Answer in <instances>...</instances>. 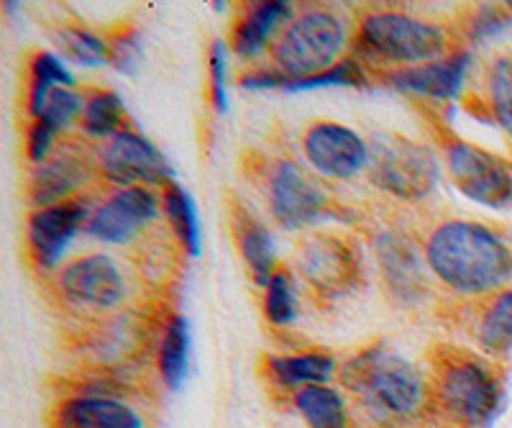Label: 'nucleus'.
Here are the masks:
<instances>
[{"label": "nucleus", "instance_id": "1", "mask_svg": "<svg viewBox=\"0 0 512 428\" xmlns=\"http://www.w3.org/2000/svg\"><path fill=\"white\" fill-rule=\"evenodd\" d=\"M425 262L448 290L495 295L512 282V241L497 226L472 218H448L425 239Z\"/></svg>", "mask_w": 512, "mask_h": 428}, {"label": "nucleus", "instance_id": "2", "mask_svg": "<svg viewBox=\"0 0 512 428\" xmlns=\"http://www.w3.org/2000/svg\"><path fill=\"white\" fill-rule=\"evenodd\" d=\"M431 362V403L443 418L459 428H484L492 423L502 405V370L495 359L438 344L428 354Z\"/></svg>", "mask_w": 512, "mask_h": 428}, {"label": "nucleus", "instance_id": "3", "mask_svg": "<svg viewBox=\"0 0 512 428\" xmlns=\"http://www.w3.org/2000/svg\"><path fill=\"white\" fill-rule=\"evenodd\" d=\"M354 47L382 65L415 67L456 52L446 26L405 11H364L356 24Z\"/></svg>", "mask_w": 512, "mask_h": 428}, {"label": "nucleus", "instance_id": "4", "mask_svg": "<svg viewBox=\"0 0 512 428\" xmlns=\"http://www.w3.org/2000/svg\"><path fill=\"white\" fill-rule=\"evenodd\" d=\"M341 380L351 393L372 400L379 411L395 418L418 416L431 400L428 380L382 341L354 354L341 370Z\"/></svg>", "mask_w": 512, "mask_h": 428}, {"label": "nucleus", "instance_id": "5", "mask_svg": "<svg viewBox=\"0 0 512 428\" xmlns=\"http://www.w3.org/2000/svg\"><path fill=\"white\" fill-rule=\"evenodd\" d=\"M346 49V24L333 11H305L272 44V67L287 80L331 70Z\"/></svg>", "mask_w": 512, "mask_h": 428}, {"label": "nucleus", "instance_id": "6", "mask_svg": "<svg viewBox=\"0 0 512 428\" xmlns=\"http://www.w3.org/2000/svg\"><path fill=\"white\" fill-rule=\"evenodd\" d=\"M441 152L451 185L479 206L505 211L512 206V159L441 129Z\"/></svg>", "mask_w": 512, "mask_h": 428}, {"label": "nucleus", "instance_id": "7", "mask_svg": "<svg viewBox=\"0 0 512 428\" xmlns=\"http://www.w3.org/2000/svg\"><path fill=\"white\" fill-rule=\"evenodd\" d=\"M369 177L384 193L423 200L436 190L438 162L428 147L390 131L379 134L369 147Z\"/></svg>", "mask_w": 512, "mask_h": 428}, {"label": "nucleus", "instance_id": "8", "mask_svg": "<svg viewBox=\"0 0 512 428\" xmlns=\"http://www.w3.org/2000/svg\"><path fill=\"white\" fill-rule=\"evenodd\" d=\"M297 270L323 298H344L361 285V254L354 241L315 231L297 247Z\"/></svg>", "mask_w": 512, "mask_h": 428}, {"label": "nucleus", "instance_id": "9", "mask_svg": "<svg viewBox=\"0 0 512 428\" xmlns=\"http://www.w3.org/2000/svg\"><path fill=\"white\" fill-rule=\"evenodd\" d=\"M267 198L269 211L282 229H303L308 223L333 216L331 200L323 188L292 159H277L269 167Z\"/></svg>", "mask_w": 512, "mask_h": 428}, {"label": "nucleus", "instance_id": "10", "mask_svg": "<svg viewBox=\"0 0 512 428\" xmlns=\"http://www.w3.org/2000/svg\"><path fill=\"white\" fill-rule=\"evenodd\" d=\"M98 159L103 175L121 188H136V185L164 188L167 182H172V167L167 159L134 126H126L105 141Z\"/></svg>", "mask_w": 512, "mask_h": 428}, {"label": "nucleus", "instance_id": "11", "mask_svg": "<svg viewBox=\"0 0 512 428\" xmlns=\"http://www.w3.org/2000/svg\"><path fill=\"white\" fill-rule=\"evenodd\" d=\"M303 154L328 180H349L369 165L367 141L336 121H313L303 134Z\"/></svg>", "mask_w": 512, "mask_h": 428}, {"label": "nucleus", "instance_id": "12", "mask_svg": "<svg viewBox=\"0 0 512 428\" xmlns=\"http://www.w3.org/2000/svg\"><path fill=\"white\" fill-rule=\"evenodd\" d=\"M162 198L146 185L121 188L116 195L105 200L103 206L90 216L88 234L105 244H123L149 226L159 216Z\"/></svg>", "mask_w": 512, "mask_h": 428}, {"label": "nucleus", "instance_id": "13", "mask_svg": "<svg viewBox=\"0 0 512 428\" xmlns=\"http://www.w3.org/2000/svg\"><path fill=\"white\" fill-rule=\"evenodd\" d=\"M59 288L67 300L95 311L116 308L126 295L121 270L108 254H90L64 264L59 272Z\"/></svg>", "mask_w": 512, "mask_h": 428}, {"label": "nucleus", "instance_id": "14", "mask_svg": "<svg viewBox=\"0 0 512 428\" xmlns=\"http://www.w3.org/2000/svg\"><path fill=\"white\" fill-rule=\"evenodd\" d=\"M88 221V206L80 198L62 200L57 206L36 208L29 218V229H26L29 252L34 262L44 270L54 267L72 236L82 226H88Z\"/></svg>", "mask_w": 512, "mask_h": 428}, {"label": "nucleus", "instance_id": "15", "mask_svg": "<svg viewBox=\"0 0 512 428\" xmlns=\"http://www.w3.org/2000/svg\"><path fill=\"white\" fill-rule=\"evenodd\" d=\"M472 65V52L469 49H456L448 57L436 59V62H425L415 67H397L392 72H384L382 83L400 93L423 95L433 100L456 98L464 85V77Z\"/></svg>", "mask_w": 512, "mask_h": 428}, {"label": "nucleus", "instance_id": "16", "mask_svg": "<svg viewBox=\"0 0 512 428\" xmlns=\"http://www.w3.org/2000/svg\"><path fill=\"white\" fill-rule=\"evenodd\" d=\"M52 428H144L139 411L105 395H75L59 400L49 416Z\"/></svg>", "mask_w": 512, "mask_h": 428}, {"label": "nucleus", "instance_id": "17", "mask_svg": "<svg viewBox=\"0 0 512 428\" xmlns=\"http://www.w3.org/2000/svg\"><path fill=\"white\" fill-rule=\"evenodd\" d=\"M88 170V159L82 154L59 149L54 157L44 159L29 175L26 190H29L31 203L47 208L57 206L62 200H70L72 193L85 185V177L90 175Z\"/></svg>", "mask_w": 512, "mask_h": 428}, {"label": "nucleus", "instance_id": "18", "mask_svg": "<svg viewBox=\"0 0 512 428\" xmlns=\"http://www.w3.org/2000/svg\"><path fill=\"white\" fill-rule=\"evenodd\" d=\"M228 226H231L233 244L239 249L246 267H249L254 282L267 285L272 272L277 270V264H274V244L272 236H269V229L236 198L228 200Z\"/></svg>", "mask_w": 512, "mask_h": 428}, {"label": "nucleus", "instance_id": "19", "mask_svg": "<svg viewBox=\"0 0 512 428\" xmlns=\"http://www.w3.org/2000/svg\"><path fill=\"white\" fill-rule=\"evenodd\" d=\"M292 16L290 3L282 0H269V3H249L241 6L231 24V34H228V47L233 54L241 59H251L262 52L269 44L280 24H285Z\"/></svg>", "mask_w": 512, "mask_h": 428}, {"label": "nucleus", "instance_id": "20", "mask_svg": "<svg viewBox=\"0 0 512 428\" xmlns=\"http://www.w3.org/2000/svg\"><path fill=\"white\" fill-rule=\"evenodd\" d=\"M264 375L287 390L328 385V380L336 375V357L326 349H308L300 354H267Z\"/></svg>", "mask_w": 512, "mask_h": 428}, {"label": "nucleus", "instance_id": "21", "mask_svg": "<svg viewBox=\"0 0 512 428\" xmlns=\"http://www.w3.org/2000/svg\"><path fill=\"white\" fill-rule=\"evenodd\" d=\"M382 275L390 282L392 293L402 300L420 298L425 288V277L420 270V259L415 247L400 234H384L377 241Z\"/></svg>", "mask_w": 512, "mask_h": 428}, {"label": "nucleus", "instance_id": "22", "mask_svg": "<svg viewBox=\"0 0 512 428\" xmlns=\"http://www.w3.org/2000/svg\"><path fill=\"white\" fill-rule=\"evenodd\" d=\"M474 339L484 357L505 359L512 354V288L487 295L474 318Z\"/></svg>", "mask_w": 512, "mask_h": 428}, {"label": "nucleus", "instance_id": "23", "mask_svg": "<svg viewBox=\"0 0 512 428\" xmlns=\"http://www.w3.org/2000/svg\"><path fill=\"white\" fill-rule=\"evenodd\" d=\"M297 413L308 428H351L349 411L338 390L328 385H308L292 395Z\"/></svg>", "mask_w": 512, "mask_h": 428}, {"label": "nucleus", "instance_id": "24", "mask_svg": "<svg viewBox=\"0 0 512 428\" xmlns=\"http://www.w3.org/2000/svg\"><path fill=\"white\" fill-rule=\"evenodd\" d=\"M162 208L167 216L169 226L180 239L182 249L190 257L200 254V226H198V213H195V203H192L190 193L177 182H167L162 188Z\"/></svg>", "mask_w": 512, "mask_h": 428}, {"label": "nucleus", "instance_id": "25", "mask_svg": "<svg viewBox=\"0 0 512 428\" xmlns=\"http://www.w3.org/2000/svg\"><path fill=\"white\" fill-rule=\"evenodd\" d=\"M187 357H190V326L185 316H172L164 326L162 344H159V375L169 390H177L187 375Z\"/></svg>", "mask_w": 512, "mask_h": 428}, {"label": "nucleus", "instance_id": "26", "mask_svg": "<svg viewBox=\"0 0 512 428\" xmlns=\"http://www.w3.org/2000/svg\"><path fill=\"white\" fill-rule=\"evenodd\" d=\"M54 88H75V77L52 52H36L29 65V100H26L31 116H41Z\"/></svg>", "mask_w": 512, "mask_h": 428}, {"label": "nucleus", "instance_id": "27", "mask_svg": "<svg viewBox=\"0 0 512 428\" xmlns=\"http://www.w3.org/2000/svg\"><path fill=\"white\" fill-rule=\"evenodd\" d=\"M489 118L512 139V49L495 54L487 67Z\"/></svg>", "mask_w": 512, "mask_h": 428}, {"label": "nucleus", "instance_id": "28", "mask_svg": "<svg viewBox=\"0 0 512 428\" xmlns=\"http://www.w3.org/2000/svg\"><path fill=\"white\" fill-rule=\"evenodd\" d=\"M126 108L113 90H93L85 95V108L80 116V129L90 136H116L126 129Z\"/></svg>", "mask_w": 512, "mask_h": 428}, {"label": "nucleus", "instance_id": "29", "mask_svg": "<svg viewBox=\"0 0 512 428\" xmlns=\"http://www.w3.org/2000/svg\"><path fill=\"white\" fill-rule=\"evenodd\" d=\"M57 47L75 65H111V44H108V36L93 34L90 29H82V26H62L57 31Z\"/></svg>", "mask_w": 512, "mask_h": 428}, {"label": "nucleus", "instance_id": "30", "mask_svg": "<svg viewBox=\"0 0 512 428\" xmlns=\"http://www.w3.org/2000/svg\"><path fill=\"white\" fill-rule=\"evenodd\" d=\"M369 75L367 67L361 65L356 57H344L338 65H333L331 70L318 72V75L303 77V80H287L285 88L292 93H300V90H315V88H367Z\"/></svg>", "mask_w": 512, "mask_h": 428}, {"label": "nucleus", "instance_id": "31", "mask_svg": "<svg viewBox=\"0 0 512 428\" xmlns=\"http://www.w3.org/2000/svg\"><path fill=\"white\" fill-rule=\"evenodd\" d=\"M297 313V295L295 282H292L290 270L280 267L272 272L269 282L264 285V316L274 326H287L295 321Z\"/></svg>", "mask_w": 512, "mask_h": 428}, {"label": "nucleus", "instance_id": "32", "mask_svg": "<svg viewBox=\"0 0 512 428\" xmlns=\"http://www.w3.org/2000/svg\"><path fill=\"white\" fill-rule=\"evenodd\" d=\"M512 24V6H479L469 11L466 21L461 24V34L466 39H487V36L497 34L505 26Z\"/></svg>", "mask_w": 512, "mask_h": 428}, {"label": "nucleus", "instance_id": "33", "mask_svg": "<svg viewBox=\"0 0 512 428\" xmlns=\"http://www.w3.org/2000/svg\"><path fill=\"white\" fill-rule=\"evenodd\" d=\"M82 108H85V98L77 90L54 88L39 118H44L47 124H52L59 131L64 126H70L77 116H82Z\"/></svg>", "mask_w": 512, "mask_h": 428}, {"label": "nucleus", "instance_id": "34", "mask_svg": "<svg viewBox=\"0 0 512 428\" xmlns=\"http://www.w3.org/2000/svg\"><path fill=\"white\" fill-rule=\"evenodd\" d=\"M208 75H210V103L218 113L228 108L226 98V49L223 42L210 44V57H208Z\"/></svg>", "mask_w": 512, "mask_h": 428}, {"label": "nucleus", "instance_id": "35", "mask_svg": "<svg viewBox=\"0 0 512 428\" xmlns=\"http://www.w3.org/2000/svg\"><path fill=\"white\" fill-rule=\"evenodd\" d=\"M108 44H111V65H116L118 70H131L139 59V36L131 26H123V29L108 34Z\"/></svg>", "mask_w": 512, "mask_h": 428}, {"label": "nucleus", "instance_id": "36", "mask_svg": "<svg viewBox=\"0 0 512 428\" xmlns=\"http://www.w3.org/2000/svg\"><path fill=\"white\" fill-rule=\"evenodd\" d=\"M57 129L52 124H47L44 118H34V124H31L29 136H26V154H29L31 162H44L49 159V149H52V141Z\"/></svg>", "mask_w": 512, "mask_h": 428}]
</instances>
